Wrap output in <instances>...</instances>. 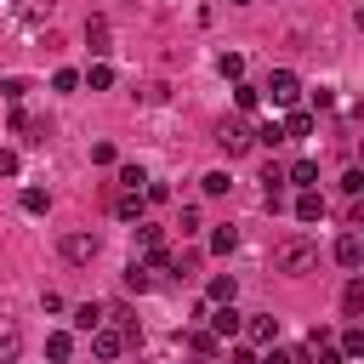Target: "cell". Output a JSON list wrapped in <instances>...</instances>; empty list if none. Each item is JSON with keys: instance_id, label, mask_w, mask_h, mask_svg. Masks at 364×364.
<instances>
[{"instance_id": "1", "label": "cell", "mask_w": 364, "mask_h": 364, "mask_svg": "<svg viewBox=\"0 0 364 364\" xmlns=\"http://www.w3.org/2000/svg\"><path fill=\"white\" fill-rule=\"evenodd\" d=\"M273 267L290 273V279H301V273L318 267V245H313V239H284V245L273 250Z\"/></svg>"}, {"instance_id": "2", "label": "cell", "mask_w": 364, "mask_h": 364, "mask_svg": "<svg viewBox=\"0 0 364 364\" xmlns=\"http://www.w3.org/2000/svg\"><path fill=\"white\" fill-rule=\"evenodd\" d=\"M216 148H222L228 159H239V154L256 148V131H250L245 119H222V125H216Z\"/></svg>"}, {"instance_id": "3", "label": "cell", "mask_w": 364, "mask_h": 364, "mask_svg": "<svg viewBox=\"0 0 364 364\" xmlns=\"http://www.w3.org/2000/svg\"><path fill=\"white\" fill-rule=\"evenodd\" d=\"M125 347H131V336H125L119 324H108V318H102V324L91 330V353H97V358H119Z\"/></svg>"}, {"instance_id": "4", "label": "cell", "mask_w": 364, "mask_h": 364, "mask_svg": "<svg viewBox=\"0 0 364 364\" xmlns=\"http://www.w3.org/2000/svg\"><path fill=\"white\" fill-rule=\"evenodd\" d=\"M267 97H273L279 108H296V97H301V80H296L290 68H273V74H267Z\"/></svg>"}, {"instance_id": "5", "label": "cell", "mask_w": 364, "mask_h": 364, "mask_svg": "<svg viewBox=\"0 0 364 364\" xmlns=\"http://www.w3.org/2000/svg\"><path fill=\"white\" fill-rule=\"evenodd\" d=\"M57 250H63V262H97V233H63Z\"/></svg>"}, {"instance_id": "6", "label": "cell", "mask_w": 364, "mask_h": 364, "mask_svg": "<svg viewBox=\"0 0 364 364\" xmlns=\"http://www.w3.org/2000/svg\"><path fill=\"white\" fill-rule=\"evenodd\" d=\"M205 318H210V330H216L222 341H233V336L245 330V313H239L233 301H216V313H205Z\"/></svg>"}, {"instance_id": "7", "label": "cell", "mask_w": 364, "mask_h": 364, "mask_svg": "<svg viewBox=\"0 0 364 364\" xmlns=\"http://www.w3.org/2000/svg\"><path fill=\"white\" fill-rule=\"evenodd\" d=\"M17 358H23V324L0 313V364H17Z\"/></svg>"}, {"instance_id": "8", "label": "cell", "mask_w": 364, "mask_h": 364, "mask_svg": "<svg viewBox=\"0 0 364 364\" xmlns=\"http://www.w3.org/2000/svg\"><path fill=\"white\" fill-rule=\"evenodd\" d=\"M245 336H250V347H273L279 341V318L273 313H250L245 318Z\"/></svg>"}, {"instance_id": "9", "label": "cell", "mask_w": 364, "mask_h": 364, "mask_svg": "<svg viewBox=\"0 0 364 364\" xmlns=\"http://www.w3.org/2000/svg\"><path fill=\"white\" fill-rule=\"evenodd\" d=\"M51 6H57V0H11V17H17V23H46Z\"/></svg>"}, {"instance_id": "10", "label": "cell", "mask_w": 364, "mask_h": 364, "mask_svg": "<svg viewBox=\"0 0 364 364\" xmlns=\"http://www.w3.org/2000/svg\"><path fill=\"white\" fill-rule=\"evenodd\" d=\"M85 46H91V57H108L114 46H108V17H91L85 23Z\"/></svg>"}, {"instance_id": "11", "label": "cell", "mask_w": 364, "mask_h": 364, "mask_svg": "<svg viewBox=\"0 0 364 364\" xmlns=\"http://www.w3.org/2000/svg\"><path fill=\"white\" fill-rule=\"evenodd\" d=\"M318 216H324V193L301 188V193H296V222H318Z\"/></svg>"}, {"instance_id": "12", "label": "cell", "mask_w": 364, "mask_h": 364, "mask_svg": "<svg viewBox=\"0 0 364 364\" xmlns=\"http://www.w3.org/2000/svg\"><path fill=\"white\" fill-rule=\"evenodd\" d=\"M336 262H341V267H358V262H364V239H358V233H341V239H336Z\"/></svg>"}, {"instance_id": "13", "label": "cell", "mask_w": 364, "mask_h": 364, "mask_svg": "<svg viewBox=\"0 0 364 364\" xmlns=\"http://www.w3.org/2000/svg\"><path fill=\"white\" fill-rule=\"evenodd\" d=\"M119 279H125V290H131V296H142V290H154V267H148V262H131V267H125Z\"/></svg>"}, {"instance_id": "14", "label": "cell", "mask_w": 364, "mask_h": 364, "mask_svg": "<svg viewBox=\"0 0 364 364\" xmlns=\"http://www.w3.org/2000/svg\"><path fill=\"white\" fill-rule=\"evenodd\" d=\"M11 125H17V131H23L28 142H46V136H51V125H46V119H34V114H23V108L11 114Z\"/></svg>"}, {"instance_id": "15", "label": "cell", "mask_w": 364, "mask_h": 364, "mask_svg": "<svg viewBox=\"0 0 364 364\" xmlns=\"http://www.w3.org/2000/svg\"><path fill=\"white\" fill-rule=\"evenodd\" d=\"M142 205H148V199H142V188H119V199H114V210H119L125 222H136V216H142Z\"/></svg>"}, {"instance_id": "16", "label": "cell", "mask_w": 364, "mask_h": 364, "mask_svg": "<svg viewBox=\"0 0 364 364\" xmlns=\"http://www.w3.org/2000/svg\"><path fill=\"white\" fill-rule=\"evenodd\" d=\"M102 318H108V307H102V301H85V307H74V330H85V336H91Z\"/></svg>"}, {"instance_id": "17", "label": "cell", "mask_w": 364, "mask_h": 364, "mask_svg": "<svg viewBox=\"0 0 364 364\" xmlns=\"http://www.w3.org/2000/svg\"><path fill=\"white\" fill-rule=\"evenodd\" d=\"M68 353H74V336H68V330H51V336H46V358H51V364H68Z\"/></svg>"}, {"instance_id": "18", "label": "cell", "mask_w": 364, "mask_h": 364, "mask_svg": "<svg viewBox=\"0 0 364 364\" xmlns=\"http://www.w3.org/2000/svg\"><path fill=\"white\" fill-rule=\"evenodd\" d=\"M341 313H347V318H364V279H347V290H341Z\"/></svg>"}, {"instance_id": "19", "label": "cell", "mask_w": 364, "mask_h": 364, "mask_svg": "<svg viewBox=\"0 0 364 364\" xmlns=\"http://www.w3.org/2000/svg\"><path fill=\"white\" fill-rule=\"evenodd\" d=\"M284 182H296V188H313V182H318V165H313V159H296V165L284 171Z\"/></svg>"}, {"instance_id": "20", "label": "cell", "mask_w": 364, "mask_h": 364, "mask_svg": "<svg viewBox=\"0 0 364 364\" xmlns=\"http://www.w3.org/2000/svg\"><path fill=\"white\" fill-rule=\"evenodd\" d=\"M233 290H239V284H233V273H216V279L205 284V301H233Z\"/></svg>"}, {"instance_id": "21", "label": "cell", "mask_w": 364, "mask_h": 364, "mask_svg": "<svg viewBox=\"0 0 364 364\" xmlns=\"http://www.w3.org/2000/svg\"><path fill=\"white\" fill-rule=\"evenodd\" d=\"M80 80H85L91 91H108V85H114V68H108V63H91V68H85Z\"/></svg>"}, {"instance_id": "22", "label": "cell", "mask_w": 364, "mask_h": 364, "mask_svg": "<svg viewBox=\"0 0 364 364\" xmlns=\"http://www.w3.org/2000/svg\"><path fill=\"white\" fill-rule=\"evenodd\" d=\"M307 131H313V114L307 108H290L284 114V136H307Z\"/></svg>"}, {"instance_id": "23", "label": "cell", "mask_w": 364, "mask_h": 364, "mask_svg": "<svg viewBox=\"0 0 364 364\" xmlns=\"http://www.w3.org/2000/svg\"><path fill=\"white\" fill-rule=\"evenodd\" d=\"M108 324H119L125 336H136V313H131L125 301H108Z\"/></svg>"}, {"instance_id": "24", "label": "cell", "mask_w": 364, "mask_h": 364, "mask_svg": "<svg viewBox=\"0 0 364 364\" xmlns=\"http://www.w3.org/2000/svg\"><path fill=\"white\" fill-rule=\"evenodd\" d=\"M199 188H205L210 199H222V193H228L233 182H228V171H205V176H199Z\"/></svg>"}, {"instance_id": "25", "label": "cell", "mask_w": 364, "mask_h": 364, "mask_svg": "<svg viewBox=\"0 0 364 364\" xmlns=\"http://www.w3.org/2000/svg\"><path fill=\"white\" fill-rule=\"evenodd\" d=\"M216 347H222L216 330H199V336H193V358H216Z\"/></svg>"}, {"instance_id": "26", "label": "cell", "mask_w": 364, "mask_h": 364, "mask_svg": "<svg viewBox=\"0 0 364 364\" xmlns=\"http://www.w3.org/2000/svg\"><path fill=\"white\" fill-rule=\"evenodd\" d=\"M216 68H222L228 80H245V57H239V51H222V57H216Z\"/></svg>"}, {"instance_id": "27", "label": "cell", "mask_w": 364, "mask_h": 364, "mask_svg": "<svg viewBox=\"0 0 364 364\" xmlns=\"http://www.w3.org/2000/svg\"><path fill=\"white\" fill-rule=\"evenodd\" d=\"M233 102H239V108L250 114V108L262 102V91H256V85H245V80H233Z\"/></svg>"}, {"instance_id": "28", "label": "cell", "mask_w": 364, "mask_h": 364, "mask_svg": "<svg viewBox=\"0 0 364 364\" xmlns=\"http://www.w3.org/2000/svg\"><path fill=\"white\" fill-rule=\"evenodd\" d=\"M256 142H262V148H279V142H284V125H279V119L256 125Z\"/></svg>"}, {"instance_id": "29", "label": "cell", "mask_w": 364, "mask_h": 364, "mask_svg": "<svg viewBox=\"0 0 364 364\" xmlns=\"http://www.w3.org/2000/svg\"><path fill=\"white\" fill-rule=\"evenodd\" d=\"M131 233H136V250H159V245H165V239H159V228H148V222H136Z\"/></svg>"}, {"instance_id": "30", "label": "cell", "mask_w": 364, "mask_h": 364, "mask_svg": "<svg viewBox=\"0 0 364 364\" xmlns=\"http://www.w3.org/2000/svg\"><path fill=\"white\" fill-rule=\"evenodd\" d=\"M233 245H239V233H233V228H228V222H222V228H216V233H210V250H216V256H228V250H233Z\"/></svg>"}, {"instance_id": "31", "label": "cell", "mask_w": 364, "mask_h": 364, "mask_svg": "<svg viewBox=\"0 0 364 364\" xmlns=\"http://www.w3.org/2000/svg\"><path fill=\"white\" fill-rule=\"evenodd\" d=\"M46 205H51V199H46L40 188H23V210H28V216H46Z\"/></svg>"}, {"instance_id": "32", "label": "cell", "mask_w": 364, "mask_h": 364, "mask_svg": "<svg viewBox=\"0 0 364 364\" xmlns=\"http://www.w3.org/2000/svg\"><path fill=\"white\" fill-rule=\"evenodd\" d=\"M313 364H347V353L336 341H324V347H313Z\"/></svg>"}, {"instance_id": "33", "label": "cell", "mask_w": 364, "mask_h": 364, "mask_svg": "<svg viewBox=\"0 0 364 364\" xmlns=\"http://www.w3.org/2000/svg\"><path fill=\"white\" fill-rule=\"evenodd\" d=\"M341 353H347V358H364V330H347V336H341Z\"/></svg>"}, {"instance_id": "34", "label": "cell", "mask_w": 364, "mask_h": 364, "mask_svg": "<svg viewBox=\"0 0 364 364\" xmlns=\"http://www.w3.org/2000/svg\"><path fill=\"white\" fill-rule=\"evenodd\" d=\"M148 176H142V165H119V188H142Z\"/></svg>"}, {"instance_id": "35", "label": "cell", "mask_w": 364, "mask_h": 364, "mask_svg": "<svg viewBox=\"0 0 364 364\" xmlns=\"http://www.w3.org/2000/svg\"><path fill=\"white\" fill-rule=\"evenodd\" d=\"M142 199H148V205H165L171 188H165V182H142Z\"/></svg>"}, {"instance_id": "36", "label": "cell", "mask_w": 364, "mask_h": 364, "mask_svg": "<svg viewBox=\"0 0 364 364\" xmlns=\"http://www.w3.org/2000/svg\"><path fill=\"white\" fill-rule=\"evenodd\" d=\"M23 171V159H17V148H0V176H17Z\"/></svg>"}, {"instance_id": "37", "label": "cell", "mask_w": 364, "mask_h": 364, "mask_svg": "<svg viewBox=\"0 0 364 364\" xmlns=\"http://www.w3.org/2000/svg\"><path fill=\"white\" fill-rule=\"evenodd\" d=\"M51 85H57V91H80V74H74V68H57V80H51Z\"/></svg>"}, {"instance_id": "38", "label": "cell", "mask_w": 364, "mask_h": 364, "mask_svg": "<svg viewBox=\"0 0 364 364\" xmlns=\"http://www.w3.org/2000/svg\"><path fill=\"white\" fill-rule=\"evenodd\" d=\"M0 91H6V102H23V97H28V80H6Z\"/></svg>"}, {"instance_id": "39", "label": "cell", "mask_w": 364, "mask_h": 364, "mask_svg": "<svg viewBox=\"0 0 364 364\" xmlns=\"http://www.w3.org/2000/svg\"><path fill=\"white\" fill-rule=\"evenodd\" d=\"M91 159H97V165H114L119 154H114V142H91Z\"/></svg>"}, {"instance_id": "40", "label": "cell", "mask_w": 364, "mask_h": 364, "mask_svg": "<svg viewBox=\"0 0 364 364\" xmlns=\"http://www.w3.org/2000/svg\"><path fill=\"white\" fill-rule=\"evenodd\" d=\"M176 228H182V233H199V210H193V205H182V222H176Z\"/></svg>"}, {"instance_id": "41", "label": "cell", "mask_w": 364, "mask_h": 364, "mask_svg": "<svg viewBox=\"0 0 364 364\" xmlns=\"http://www.w3.org/2000/svg\"><path fill=\"white\" fill-rule=\"evenodd\" d=\"M256 364H290V347H267V353H262Z\"/></svg>"}, {"instance_id": "42", "label": "cell", "mask_w": 364, "mask_h": 364, "mask_svg": "<svg viewBox=\"0 0 364 364\" xmlns=\"http://www.w3.org/2000/svg\"><path fill=\"white\" fill-rule=\"evenodd\" d=\"M228 364H256V353H250V347H233V353H228Z\"/></svg>"}, {"instance_id": "43", "label": "cell", "mask_w": 364, "mask_h": 364, "mask_svg": "<svg viewBox=\"0 0 364 364\" xmlns=\"http://www.w3.org/2000/svg\"><path fill=\"white\" fill-rule=\"evenodd\" d=\"M228 6H250V0H228Z\"/></svg>"}, {"instance_id": "44", "label": "cell", "mask_w": 364, "mask_h": 364, "mask_svg": "<svg viewBox=\"0 0 364 364\" xmlns=\"http://www.w3.org/2000/svg\"><path fill=\"white\" fill-rule=\"evenodd\" d=\"M358 193H364V176H358Z\"/></svg>"}]
</instances>
